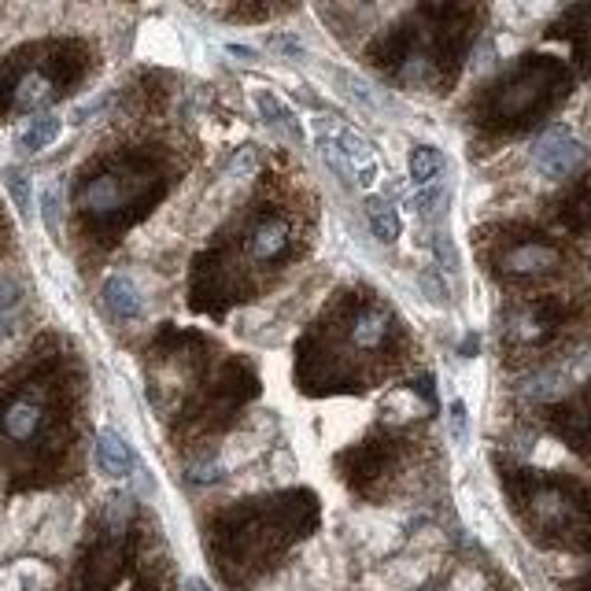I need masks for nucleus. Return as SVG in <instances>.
I'll return each instance as SVG.
<instances>
[{
    "label": "nucleus",
    "mask_w": 591,
    "mask_h": 591,
    "mask_svg": "<svg viewBox=\"0 0 591 591\" xmlns=\"http://www.w3.org/2000/svg\"><path fill=\"white\" fill-rule=\"evenodd\" d=\"M481 19V0H440L425 4L422 12L399 23L381 41V49L370 52L385 71L399 78H433L440 74L451 82L459 74L466 52H470L473 30Z\"/></svg>",
    "instance_id": "0eeeda50"
},
{
    "label": "nucleus",
    "mask_w": 591,
    "mask_h": 591,
    "mask_svg": "<svg viewBox=\"0 0 591 591\" xmlns=\"http://www.w3.org/2000/svg\"><path fill=\"white\" fill-rule=\"evenodd\" d=\"M148 399L178 447H204L259 399V370L196 329H159L145 351Z\"/></svg>",
    "instance_id": "f03ea898"
},
{
    "label": "nucleus",
    "mask_w": 591,
    "mask_h": 591,
    "mask_svg": "<svg viewBox=\"0 0 591 591\" xmlns=\"http://www.w3.org/2000/svg\"><path fill=\"white\" fill-rule=\"evenodd\" d=\"M41 211H45V226H49V233L56 237V233H60V193H56V189H45V196H41Z\"/></svg>",
    "instance_id": "bb28decb"
},
{
    "label": "nucleus",
    "mask_w": 591,
    "mask_h": 591,
    "mask_svg": "<svg viewBox=\"0 0 591 591\" xmlns=\"http://www.w3.org/2000/svg\"><path fill=\"white\" fill-rule=\"evenodd\" d=\"M569 67L555 56H529L484 93L477 119L484 130H525L569 93Z\"/></svg>",
    "instance_id": "9b49d317"
},
{
    "label": "nucleus",
    "mask_w": 591,
    "mask_h": 591,
    "mask_svg": "<svg viewBox=\"0 0 591 591\" xmlns=\"http://www.w3.org/2000/svg\"><path fill=\"white\" fill-rule=\"evenodd\" d=\"M60 126L63 122L56 119V115H37V119L30 122L23 133H19V141H15V145H19V152H30V156H34V152H45V148L60 137Z\"/></svg>",
    "instance_id": "5701e85b"
},
{
    "label": "nucleus",
    "mask_w": 591,
    "mask_h": 591,
    "mask_svg": "<svg viewBox=\"0 0 591 591\" xmlns=\"http://www.w3.org/2000/svg\"><path fill=\"white\" fill-rule=\"evenodd\" d=\"M573 322V307L566 300L543 296V300L518 303L507 314V348L510 351H543L551 348Z\"/></svg>",
    "instance_id": "ddd939ff"
},
{
    "label": "nucleus",
    "mask_w": 591,
    "mask_h": 591,
    "mask_svg": "<svg viewBox=\"0 0 591 591\" xmlns=\"http://www.w3.org/2000/svg\"><path fill=\"white\" fill-rule=\"evenodd\" d=\"M566 591H591V573L588 577H580V580H573V584H569Z\"/></svg>",
    "instance_id": "2f4dec72"
},
{
    "label": "nucleus",
    "mask_w": 591,
    "mask_h": 591,
    "mask_svg": "<svg viewBox=\"0 0 591 591\" xmlns=\"http://www.w3.org/2000/svg\"><path fill=\"white\" fill-rule=\"evenodd\" d=\"M185 591H211V588H207V580L193 577V580H185Z\"/></svg>",
    "instance_id": "473e14b6"
},
{
    "label": "nucleus",
    "mask_w": 591,
    "mask_h": 591,
    "mask_svg": "<svg viewBox=\"0 0 591 591\" xmlns=\"http://www.w3.org/2000/svg\"><path fill=\"white\" fill-rule=\"evenodd\" d=\"M255 104H259V115H263V119L270 122L274 130L289 133L292 141H303V126H300V119H296V115H292V111L285 108V104H281L278 97H274V93H266V89H259V93H255Z\"/></svg>",
    "instance_id": "412c9836"
},
{
    "label": "nucleus",
    "mask_w": 591,
    "mask_h": 591,
    "mask_svg": "<svg viewBox=\"0 0 591 591\" xmlns=\"http://www.w3.org/2000/svg\"><path fill=\"white\" fill-rule=\"evenodd\" d=\"M300 252V222L289 207L255 200L193 259L189 307L211 318L255 300Z\"/></svg>",
    "instance_id": "20e7f679"
},
{
    "label": "nucleus",
    "mask_w": 591,
    "mask_h": 591,
    "mask_svg": "<svg viewBox=\"0 0 591 591\" xmlns=\"http://www.w3.org/2000/svg\"><path fill=\"white\" fill-rule=\"evenodd\" d=\"M584 159H588V148L580 145L566 126H551V130L532 145V163H536V170H540L547 181L569 178L573 170L584 167Z\"/></svg>",
    "instance_id": "2eb2a0df"
},
{
    "label": "nucleus",
    "mask_w": 591,
    "mask_h": 591,
    "mask_svg": "<svg viewBox=\"0 0 591 591\" xmlns=\"http://www.w3.org/2000/svg\"><path fill=\"white\" fill-rule=\"evenodd\" d=\"M322 503L311 488L252 495L230 507H218L204 521V551L218 580L244 591L270 577L307 536L318 532Z\"/></svg>",
    "instance_id": "39448f33"
},
{
    "label": "nucleus",
    "mask_w": 591,
    "mask_h": 591,
    "mask_svg": "<svg viewBox=\"0 0 591 591\" xmlns=\"http://www.w3.org/2000/svg\"><path fill=\"white\" fill-rule=\"evenodd\" d=\"M492 266L499 278H543L566 266V252L547 237H518L495 248Z\"/></svg>",
    "instance_id": "4468645a"
},
{
    "label": "nucleus",
    "mask_w": 591,
    "mask_h": 591,
    "mask_svg": "<svg viewBox=\"0 0 591 591\" xmlns=\"http://www.w3.org/2000/svg\"><path fill=\"white\" fill-rule=\"evenodd\" d=\"M130 591H167V584H163V573H159V569L141 566V573H137Z\"/></svg>",
    "instance_id": "cd10ccee"
},
{
    "label": "nucleus",
    "mask_w": 591,
    "mask_h": 591,
    "mask_svg": "<svg viewBox=\"0 0 591 591\" xmlns=\"http://www.w3.org/2000/svg\"><path fill=\"white\" fill-rule=\"evenodd\" d=\"M422 285H425V292H429V296H436V300H444V285H440V281H436L433 274H425Z\"/></svg>",
    "instance_id": "c756f323"
},
{
    "label": "nucleus",
    "mask_w": 591,
    "mask_h": 591,
    "mask_svg": "<svg viewBox=\"0 0 591 591\" xmlns=\"http://www.w3.org/2000/svg\"><path fill=\"white\" fill-rule=\"evenodd\" d=\"M4 185H8V193H12L15 207H19V215L30 218V207H34L30 204V178L19 167H8L4 170Z\"/></svg>",
    "instance_id": "393cba45"
},
{
    "label": "nucleus",
    "mask_w": 591,
    "mask_h": 591,
    "mask_svg": "<svg viewBox=\"0 0 591 591\" xmlns=\"http://www.w3.org/2000/svg\"><path fill=\"white\" fill-rule=\"evenodd\" d=\"M93 56L82 41H52L23 49L8 67H0V115L37 111L67 97L85 82Z\"/></svg>",
    "instance_id": "1a4fd4ad"
},
{
    "label": "nucleus",
    "mask_w": 591,
    "mask_h": 591,
    "mask_svg": "<svg viewBox=\"0 0 591 591\" xmlns=\"http://www.w3.org/2000/svg\"><path fill=\"white\" fill-rule=\"evenodd\" d=\"M85 366L63 337H41L0 377V473L37 492L82 470Z\"/></svg>",
    "instance_id": "f257e3e1"
},
{
    "label": "nucleus",
    "mask_w": 591,
    "mask_h": 591,
    "mask_svg": "<svg viewBox=\"0 0 591 591\" xmlns=\"http://www.w3.org/2000/svg\"><path fill=\"white\" fill-rule=\"evenodd\" d=\"M580 211H584V218H591V181H588V189L580 193Z\"/></svg>",
    "instance_id": "7c9ffc66"
},
{
    "label": "nucleus",
    "mask_w": 591,
    "mask_h": 591,
    "mask_svg": "<svg viewBox=\"0 0 591 591\" xmlns=\"http://www.w3.org/2000/svg\"><path fill=\"white\" fill-rule=\"evenodd\" d=\"M366 222H370V230H374L377 241H385V244L399 241V215L388 200L370 196V200H366Z\"/></svg>",
    "instance_id": "4be33fe9"
},
{
    "label": "nucleus",
    "mask_w": 591,
    "mask_h": 591,
    "mask_svg": "<svg viewBox=\"0 0 591 591\" xmlns=\"http://www.w3.org/2000/svg\"><path fill=\"white\" fill-rule=\"evenodd\" d=\"M547 422H551V429H555L577 455L591 459V388H584L577 399H566V403L551 407Z\"/></svg>",
    "instance_id": "dca6fc26"
},
{
    "label": "nucleus",
    "mask_w": 591,
    "mask_h": 591,
    "mask_svg": "<svg viewBox=\"0 0 591 591\" xmlns=\"http://www.w3.org/2000/svg\"><path fill=\"white\" fill-rule=\"evenodd\" d=\"M97 466L104 477H111V481H122V477H130L133 466H137V459H133L130 444L122 440L115 429H104V433L97 436Z\"/></svg>",
    "instance_id": "a211bd4d"
},
{
    "label": "nucleus",
    "mask_w": 591,
    "mask_h": 591,
    "mask_svg": "<svg viewBox=\"0 0 591 591\" xmlns=\"http://www.w3.org/2000/svg\"><path fill=\"white\" fill-rule=\"evenodd\" d=\"M337 85H340V89H348L355 104H362L366 111H374V104H377L374 93H370V89H366V85H362L355 74H337Z\"/></svg>",
    "instance_id": "a878e982"
},
{
    "label": "nucleus",
    "mask_w": 591,
    "mask_h": 591,
    "mask_svg": "<svg viewBox=\"0 0 591 591\" xmlns=\"http://www.w3.org/2000/svg\"><path fill=\"white\" fill-rule=\"evenodd\" d=\"M551 34L573 41V49H577L580 60L591 63V4H580L577 12H569L566 19H562V26H555Z\"/></svg>",
    "instance_id": "aec40b11"
},
{
    "label": "nucleus",
    "mask_w": 591,
    "mask_h": 591,
    "mask_svg": "<svg viewBox=\"0 0 591 591\" xmlns=\"http://www.w3.org/2000/svg\"><path fill=\"white\" fill-rule=\"evenodd\" d=\"M141 536V518L133 514L130 499H108L85 532L63 591H115L141 558Z\"/></svg>",
    "instance_id": "9d476101"
},
{
    "label": "nucleus",
    "mask_w": 591,
    "mask_h": 591,
    "mask_svg": "<svg viewBox=\"0 0 591 591\" xmlns=\"http://www.w3.org/2000/svg\"><path fill=\"white\" fill-rule=\"evenodd\" d=\"M104 307H108L119 322H130V318H137L141 314V292H137V285H133L126 274H115V278L104 281Z\"/></svg>",
    "instance_id": "6ab92c4d"
},
{
    "label": "nucleus",
    "mask_w": 591,
    "mask_h": 591,
    "mask_svg": "<svg viewBox=\"0 0 591 591\" xmlns=\"http://www.w3.org/2000/svg\"><path fill=\"white\" fill-rule=\"evenodd\" d=\"M407 326L370 289L337 292L296 340V388L303 396H362L403 362Z\"/></svg>",
    "instance_id": "7ed1b4c3"
},
{
    "label": "nucleus",
    "mask_w": 591,
    "mask_h": 591,
    "mask_svg": "<svg viewBox=\"0 0 591 591\" xmlns=\"http://www.w3.org/2000/svg\"><path fill=\"white\" fill-rule=\"evenodd\" d=\"M466 436H470L466 407H462V403H451V440H455V444H466Z\"/></svg>",
    "instance_id": "c85d7f7f"
},
{
    "label": "nucleus",
    "mask_w": 591,
    "mask_h": 591,
    "mask_svg": "<svg viewBox=\"0 0 591 591\" xmlns=\"http://www.w3.org/2000/svg\"><path fill=\"white\" fill-rule=\"evenodd\" d=\"M444 174V156H440V148H414L411 152V178L418 181V185H429V181H436Z\"/></svg>",
    "instance_id": "b1692460"
},
{
    "label": "nucleus",
    "mask_w": 591,
    "mask_h": 591,
    "mask_svg": "<svg viewBox=\"0 0 591 591\" xmlns=\"http://www.w3.org/2000/svg\"><path fill=\"white\" fill-rule=\"evenodd\" d=\"M407 451H411V444H407L403 429L377 425L366 440L337 455L340 481L348 484L351 495H359L366 503H381L399 484V473L407 466Z\"/></svg>",
    "instance_id": "f8f14e48"
},
{
    "label": "nucleus",
    "mask_w": 591,
    "mask_h": 591,
    "mask_svg": "<svg viewBox=\"0 0 591 591\" xmlns=\"http://www.w3.org/2000/svg\"><path fill=\"white\" fill-rule=\"evenodd\" d=\"M322 130H329L337 137V145L344 148V156H348L351 170H355V181H359V185H374L377 159H374V148L362 141V133H355L351 126H344V122H337V119H322ZM329 133H322V137H329Z\"/></svg>",
    "instance_id": "f3484780"
},
{
    "label": "nucleus",
    "mask_w": 591,
    "mask_h": 591,
    "mask_svg": "<svg viewBox=\"0 0 591 591\" xmlns=\"http://www.w3.org/2000/svg\"><path fill=\"white\" fill-rule=\"evenodd\" d=\"M174 185V159L167 148L133 145L93 159L71 189L74 233L93 248H115L145 222Z\"/></svg>",
    "instance_id": "423d86ee"
},
{
    "label": "nucleus",
    "mask_w": 591,
    "mask_h": 591,
    "mask_svg": "<svg viewBox=\"0 0 591 591\" xmlns=\"http://www.w3.org/2000/svg\"><path fill=\"white\" fill-rule=\"evenodd\" d=\"M503 492L514 518L540 547L591 555V484L566 473L507 470Z\"/></svg>",
    "instance_id": "6e6552de"
},
{
    "label": "nucleus",
    "mask_w": 591,
    "mask_h": 591,
    "mask_svg": "<svg viewBox=\"0 0 591 591\" xmlns=\"http://www.w3.org/2000/svg\"><path fill=\"white\" fill-rule=\"evenodd\" d=\"M0 241H8V218H4V207H0Z\"/></svg>",
    "instance_id": "72a5a7b5"
}]
</instances>
